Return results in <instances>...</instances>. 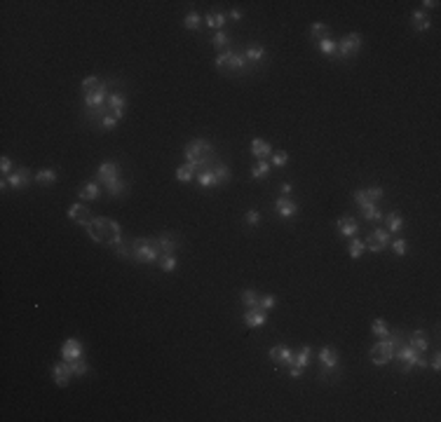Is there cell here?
I'll list each match as a JSON object with an SVG mask.
<instances>
[{"mask_svg":"<svg viewBox=\"0 0 441 422\" xmlns=\"http://www.w3.org/2000/svg\"><path fill=\"white\" fill-rule=\"evenodd\" d=\"M362 216L366 218V221H383V211L376 207V204H369V207H364L362 209Z\"/></svg>","mask_w":441,"mask_h":422,"instance_id":"obj_41","label":"cell"},{"mask_svg":"<svg viewBox=\"0 0 441 422\" xmlns=\"http://www.w3.org/2000/svg\"><path fill=\"white\" fill-rule=\"evenodd\" d=\"M251 155H253L256 160H265L268 155H272V148H270L268 141L253 138V141H251Z\"/></svg>","mask_w":441,"mask_h":422,"instance_id":"obj_24","label":"cell"},{"mask_svg":"<svg viewBox=\"0 0 441 422\" xmlns=\"http://www.w3.org/2000/svg\"><path fill=\"white\" fill-rule=\"evenodd\" d=\"M275 211L279 218H296L298 216V204L291 197H277L275 200Z\"/></svg>","mask_w":441,"mask_h":422,"instance_id":"obj_12","label":"cell"},{"mask_svg":"<svg viewBox=\"0 0 441 422\" xmlns=\"http://www.w3.org/2000/svg\"><path fill=\"white\" fill-rule=\"evenodd\" d=\"M33 179H36V174L31 172V169H26V167H22V169H15V172L10 174L8 183L15 188V190H22V188H26Z\"/></svg>","mask_w":441,"mask_h":422,"instance_id":"obj_11","label":"cell"},{"mask_svg":"<svg viewBox=\"0 0 441 422\" xmlns=\"http://www.w3.org/2000/svg\"><path fill=\"white\" fill-rule=\"evenodd\" d=\"M390 246L397 256H406V251H408V242H406V239H394Z\"/></svg>","mask_w":441,"mask_h":422,"instance_id":"obj_46","label":"cell"},{"mask_svg":"<svg viewBox=\"0 0 441 422\" xmlns=\"http://www.w3.org/2000/svg\"><path fill=\"white\" fill-rule=\"evenodd\" d=\"M270 359L275 361L277 366H284V368H291V366L296 364V352L291 350V347H272L270 350Z\"/></svg>","mask_w":441,"mask_h":422,"instance_id":"obj_9","label":"cell"},{"mask_svg":"<svg viewBox=\"0 0 441 422\" xmlns=\"http://www.w3.org/2000/svg\"><path fill=\"white\" fill-rule=\"evenodd\" d=\"M429 366H432V371H439L441 368V357H439V352L432 357V361H429Z\"/></svg>","mask_w":441,"mask_h":422,"instance_id":"obj_54","label":"cell"},{"mask_svg":"<svg viewBox=\"0 0 441 422\" xmlns=\"http://www.w3.org/2000/svg\"><path fill=\"white\" fill-rule=\"evenodd\" d=\"M0 172H3V176H10V174L15 172V169H12V160H10V158L0 160Z\"/></svg>","mask_w":441,"mask_h":422,"instance_id":"obj_53","label":"cell"},{"mask_svg":"<svg viewBox=\"0 0 441 422\" xmlns=\"http://www.w3.org/2000/svg\"><path fill=\"white\" fill-rule=\"evenodd\" d=\"M249 68H251V64L246 61V57L242 54V52H230V57H228V61H225V73H239V75H244V73H249Z\"/></svg>","mask_w":441,"mask_h":422,"instance_id":"obj_10","label":"cell"},{"mask_svg":"<svg viewBox=\"0 0 441 422\" xmlns=\"http://www.w3.org/2000/svg\"><path fill=\"white\" fill-rule=\"evenodd\" d=\"M242 305H244V310L249 308H258V301H260V296L256 294V291H251V289H246V291H242Z\"/></svg>","mask_w":441,"mask_h":422,"instance_id":"obj_36","label":"cell"},{"mask_svg":"<svg viewBox=\"0 0 441 422\" xmlns=\"http://www.w3.org/2000/svg\"><path fill=\"white\" fill-rule=\"evenodd\" d=\"M117 122H120V120H117L115 115H106V117L101 120V124H99V127H101V129H108V131H110V129H115V127H117Z\"/></svg>","mask_w":441,"mask_h":422,"instance_id":"obj_50","label":"cell"},{"mask_svg":"<svg viewBox=\"0 0 441 422\" xmlns=\"http://www.w3.org/2000/svg\"><path fill=\"white\" fill-rule=\"evenodd\" d=\"M319 52H322V54H326V57L336 54V40H331V38H324V40H319Z\"/></svg>","mask_w":441,"mask_h":422,"instance_id":"obj_44","label":"cell"},{"mask_svg":"<svg viewBox=\"0 0 441 422\" xmlns=\"http://www.w3.org/2000/svg\"><path fill=\"white\" fill-rule=\"evenodd\" d=\"M436 5H439L436 0H425V3H422V8H425V10H434ZM425 10H422V12H425Z\"/></svg>","mask_w":441,"mask_h":422,"instance_id":"obj_57","label":"cell"},{"mask_svg":"<svg viewBox=\"0 0 441 422\" xmlns=\"http://www.w3.org/2000/svg\"><path fill=\"white\" fill-rule=\"evenodd\" d=\"M401 228H404V218H401V214L390 211V216H387V230H390V235L401 232Z\"/></svg>","mask_w":441,"mask_h":422,"instance_id":"obj_33","label":"cell"},{"mask_svg":"<svg viewBox=\"0 0 441 422\" xmlns=\"http://www.w3.org/2000/svg\"><path fill=\"white\" fill-rule=\"evenodd\" d=\"M310 357H312V347L310 345H303L301 350H298V354H296V364L293 366H298V368H308V364H310Z\"/></svg>","mask_w":441,"mask_h":422,"instance_id":"obj_35","label":"cell"},{"mask_svg":"<svg viewBox=\"0 0 441 422\" xmlns=\"http://www.w3.org/2000/svg\"><path fill=\"white\" fill-rule=\"evenodd\" d=\"M103 188H106V193H108L110 197H124V195L129 193V186H127L120 176H117V179L106 181V183H103Z\"/></svg>","mask_w":441,"mask_h":422,"instance_id":"obj_21","label":"cell"},{"mask_svg":"<svg viewBox=\"0 0 441 422\" xmlns=\"http://www.w3.org/2000/svg\"><path fill=\"white\" fill-rule=\"evenodd\" d=\"M355 202L359 204V209L369 207V204H376V202H371V200H369V195L364 193V190H355Z\"/></svg>","mask_w":441,"mask_h":422,"instance_id":"obj_47","label":"cell"},{"mask_svg":"<svg viewBox=\"0 0 441 422\" xmlns=\"http://www.w3.org/2000/svg\"><path fill=\"white\" fill-rule=\"evenodd\" d=\"M242 17H244V12H242V10H230V19H235V22H239Z\"/></svg>","mask_w":441,"mask_h":422,"instance_id":"obj_56","label":"cell"},{"mask_svg":"<svg viewBox=\"0 0 441 422\" xmlns=\"http://www.w3.org/2000/svg\"><path fill=\"white\" fill-rule=\"evenodd\" d=\"M364 251H366V244H364L362 239L352 237V242H350V246H347V253H350V258H362Z\"/></svg>","mask_w":441,"mask_h":422,"instance_id":"obj_37","label":"cell"},{"mask_svg":"<svg viewBox=\"0 0 441 422\" xmlns=\"http://www.w3.org/2000/svg\"><path fill=\"white\" fill-rule=\"evenodd\" d=\"M117 176H120V165H117V162H113V160H108V162H103V165L99 167V172H96V183H99V186H103L106 181L117 179Z\"/></svg>","mask_w":441,"mask_h":422,"instance_id":"obj_17","label":"cell"},{"mask_svg":"<svg viewBox=\"0 0 441 422\" xmlns=\"http://www.w3.org/2000/svg\"><path fill=\"white\" fill-rule=\"evenodd\" d=\"M68 366H71V371L75 378H82V375H87V371H89V366H87V361H82V357L68 361Z\"/></svg>","mask_w":441,"mask_h":422,"instance_id":"obj_38","label":"cell"},{"mask_svg":"<svg viewBox=\"0 0 441 422\" xmlns=\"http://www.w3.org/2000/svg\"><path fill=\"white\" fill-rule=\"evenodd\" d=\"M338 232L343 237H350V239H352V237L359 232V223H357L352 216H343L338 221Z\"/></svg>","mask_w":441,"mask_h":422,"instance_id":"obj_22","label":"cell"},{"mask_svg":"<svg viewBox=\"0 0 441 422\" xmlns=\"http://www.w3.org/2000/svg\"><path fill=\"white\" fill-rule=\"evenodd\" d=\"M413 26H415V31H429L432 22H429V17H427L422 10H415V12H413Z\"/></svg>","mask_w":441,"mask_h":422,"instance_id":"obj_31","label":"cell"},{"mask_svg":"<svg viewBox=\"0 0 441 422\" xmlns=\"http://www.w3.org/2000/svg\"><path fill=\"white\" fill-rule=\"evenodd\" d=\"M394 359L399 361V371L401 373H411L413 368H427V366H429V361L408 345V340H404V343L394 350Z\"/></svg>","mask_w":441,"mask_h":422,"instance_id":"obj_5","label":"cell"},{"mask_svg":"<svg viewBox=\"0 0 441 422\" xmlns=\"http://www.w3.org/2000/svg\"><path fill=\"white\" fill-rule=\"evenodd\" d=\"M87 235L99 244H108L110 249L122 242V228L120 223L110 221V218H94L87 225Z\"/></svg>","mask_w":441,"mask_h":422,"instance_id":"obj_1","label":"cell"},{"mask_svg":"<svg viewBox=\"0 0 441 422\" xmlns=\"http://www.w3.org/2000/svg\"><path fill=\"white\" fill-rule=\"evenodd\" d=\"M68 218L75 221L78 225H82V228H87L89 223L94 221V216H92L89 207H85V204H73V207L68 209Z\"/></svg>","mask_w":441,"mask_h":422,"instance_id":"obj_13","label":"cell"},{"mask_svg":"<svg viewBox=\"0 0 441 422\" xmlns=\"http://www.w3.org/2000/svg\"><path fill=\"white\" fill-rule=\"evenodd\" d=\"M408 345H411L415 352H420V354H425L427 350H429V336H427V331L418 329V331H413L411 338H408Z\"/></svg>","mask_w":441,"mask_h":422,"instance_id":"obj_20","label":"cell"},{"mask_svg":"<svg viewBox=\"0 0 441 422\" xmlns=\"http://www.w3.org/2000/svg\"><path fill=\"white\" fill-rule=\"evenodd\" d=\"M108 108H110V113L120 120L124 115V108H127V96H124L122 92H117V89H110L108 92Z\"/></svg>","mask_w":441,"mask_h":422,"instance_id":"obj_16","label":"cell"},{"mask_svg":"<svg viewBox=\"0 0 441 422\" xmlns=\"http://www.w3.org/2000/svg\"><path fill=\"white\" fill-rule=\"evenodd\" d=\"M371 331H373V336L385 338L387 333H390V326L385 324V319H373V324H371Z\"/></svg>","mask_w":441,"mask_h":422,"instance_id":"obj_43","label":"cell"},{"mask_svg":"<svg viewBox=\"0 0 441 422\" xmlns=\"http://www.w3.org/2000/svg\"><path fill=\"white\" fill-rule=\"evenodd\" d=\"M406 338L401 331H390L385 338H378V343L371 347V364L373 366H385L394 359V350L404 343Z\"/></svg>","mask_w":441,"mask_h":422,"instance_id":"obj_2","label":"cell"},{"mask_svg":"<svg viewBox=\"0 0 441 422\" xmlns=\"http://www.w3.org/2000/svg\"><path fill=\"white\" fill-rule=\"evenodd\" d=\"M244 221L249 223V225H258V223H260V214L256 211V209H249V211L244 214Z\"/></svg>","mask_w":441,"mask_h":422,"instance_id":"obj_52","label":"cell"},{"mask_svg":"<svg viewBox=\"0 0 441 422\" xmlns=\"http://www.w3.org/2000/svg\"><path fill=\"white\" fill-rule=\"evenodd\" d=\"M244 57L251 66L258 64V61H263V57H265V47H263V45H246Z\"/></svg>","mask_w":441,"mask_h":422,"instance_id":"obj_27","label":"cell"},{"mask_svg":"<svg viewBox=\"0 0 441 422\" xmlns=\"http://www.w3.org/2000/svg\"><path fill=\"white\" fill-rule=\"evenodd\" d=\"M108 87V82H103V80H99L96 75H89V78L82 80V92L85 94H94V92H101V89H106Z\"/></svg>","mask_w":441,"mask_h":422,"instance_id":"obj_26","label":"cell"},{"mask_svg":"<svg viewBox=\"0 0 441 422\" xmlns=\"http://www.w3.org/2000/svg\"><path fill=\"white\" fill-rule=\"evenodd\" d=\"M211 45H214L216 50H221V47H228V45H230V38H228V33H225V31H216V36H214Z\"/></svg>","mask_w":441,"mask_h":422,"instance_id":"obj_45","label":"cell"},{"mask_svg":"<svg viewBox=\"0 0 441 422\" xmlns=\"http://www.w3.org/2000/svg\"><path fill=\"white\" fill-rule=\"evenodd\" d=\"M204 24L209 29H216V31H223V24H225V15L223 12H209L204 17Z\"/></svg>","mask_w":441,"mask_h":422,"instance_id":"obj_30","label":"cell"},{"mask_svg":"<svg viewBox=\"0 0 441 422\" xmlns=\"http://www.w3.org/2000/svg\"><path fill=\"white\" fill-rule=\"evenodd\" d=\"M183 26H186L188 31H197L200 26H202V17L197 15V12H188L186 19H183Z\"/></svg>","mask_w":441,"mask_h":422,"instance_id":"obj_42","label":"cell"},{"mask_svg":"<svg viewBox=\"0 0 441 422\" xmlns=\"http://www.w3.org/2000/svg\"><path fill=\"white\" fill-rule=\"evenodd\" d=\"M359 50H362V36L359 33H347L340 43H336V57L343 59V61L355 57Z\"/></svg>","mask_w":441,"mask_h":422,"instance_id":"obj_7","label":"cell"},{"mask_svg":"<svg viewBox=\"0 0 441 422\" xmlns=\"http://www.w3.org/2000/svg\"><path fill=\"white\" fill-rule=\"evenodd\" d=\"M33 181H36L38 186H52V183L57 181V172H54V169H40Z\"/></svg>","mask_w":441,"mask_h":422,"instance_id":"obj_34","label":"cell"},{"mask_svg":"<svg viewBox=\"0 0 441 422\" xmlns=\"http://www.w3.org/2000/svg\"><path fill=\"white\" fill-rule=\"evenodd\" d=\"M195 179H197V183H200V188H214V186H218V181H216V176H214V172H211V167L200 169V172L195 174Z\"/></svg>","mask_w":441,"mask_h":422,"instance_id":"obj_25","label":"cell"},{"mask_svg":"<svg viewBox=\"0 0 441 422\" xmlns=\"http://www.w3.org/2000/svg\"><path fill=\"white\" fill-rule=\"evenodd\" d=\"M183 155H186V160L195 167L197 172L204 169V167H211L216 162V151H214V146H211L207 138H193V141L183 148Z\"/></svg>","mask_w":441,"mask_h":422,"instance_id":"obj_3","label":"cell"},{"mask_svg":"<svg viewBox=\"0 0 441 422\" xmlns=\"http://www.w3.org/2000/svg\"><path fill=\"white\" fill-rule=\"evenodd\" d=\"M158 265L162 272H174L176 270V256H174V253H165V256L158 260Z\"/></svg>","mask_w":441,"mask_h":422,"instance_id":"obj_40","label":"cell"},{"mask_svg":"<svg viewBox=\"0 0 441 422\" xmlns=\"http://www.w3.org/2000/svg\"><path fill=\"white\" fill-rule=\"evenodd\" d=\"M78 197L82 202H94L101 197V186L96 183V181H87V183H82V186L78 188Z\"/></svg>","mask_w":441,"mask_h":422,"instance_id":"obj_18","label":"cell"},{"mask_svg":"<svg viewBox=\"0 0 441 422\" xmlns=\"http://www.w3.org/2000/svg\"><path fill=\"white\" fill-rule=\"evenodd\" d=\"M364 193L369 195V200L371 202H378V200H383V188H378V186H373V188H369V190H364Z\"/></svg>","mask_w":441,"mask_h":422,"instance_id":"obj_51","label":"cell"},{"mask_svg":"<svg viewBox=\"0 0 441 422\" xmlns=\"http://www.w3.org/2000/svg\"><path fill=\"white\" fill-rule=\"evenodd\" d=\"M286 162H289V153H284V151L272 153V165L275 167H284Z\"/></svg>","mask_w":441,"mask_h":422,"instance_id":"obj_49","label":"cell"},{"mask_svg":"<svg viewBox=\"0 0 441 422\" xmlns=\"http://www.w3.org/2000/svg\"><path fill=\"white\" fill-rule=\"evenodd\" d=\"M158 242H160V249H162V256H165V253H176V249H179V239H176L172 232L160 235Z\"/></svg>","mask_w":441,"mask_h":422,"instance_id":"obj_23","label":"cell"},{"mask_svg":"<svg viewBox=\"0 0 441 422\" xmlns=\"http://www.w3.org/2000/svg\"><path fill=\"white\" fill-rule=\"evenodd\" d=\"M289 373H291V378H301V375H303V368H298V366H291Z\"/></svg>","mask_w":441,"mask_h":422,"instance_id":"obj_55","label":"cell"},{"mask_svg":"<svg viewBox=\"0 0 441 422\" xmlns=\"http://www.w3.org/2000/svg\"><path fill=\"white\" fill-rule=\"evenodd\" d=\"M211 172L216 176L218 186H225V183L230 181V169H228V165H223V162H214V165H211Z\"/></svg>","mask_w":441,"mask_h":422,"instance_id":"obj_28","label":"cell"},{"mask_svg":"<svg viewBox=\"0 0 441 422\" xmlns=\"http://www.w3.org/2000/svg\"><path fill=\"white\" fill-rule=\"evenodd\" d=\"M317 359H319V378L322 380L333 378L338 373V352L333 347H322Z\"/></svg>","mask_w":441,"mask_h":422,"instance_id":"obj_6","label":"cell"},{"mask_svg":"<svg viewBox=\"0 0 441 422\" xmlns=\"http://www.w3.org/2000/svg\"><path fill=\"white\" fill-rule=\"evenodd\" d=\"M195 174H197V169L190 162H186V165H181L179 169H176V181H181V183H188V181H193L195 179Z\"/></svg>","mask_w":441,"mask_h":422,"instance_id":"obj_29","label":"cell"},{"mask_svg":"<svg viewBox=\"0 0 441 422\" xmlns=\"http://www.w3.org/2000/svg\"><path fill=\"white\" fill-rule=\"evenodd\" d=\"M61 357L66 361H73V359H80L82 357V343L78 338H68L64 345H61Z\"/></svg>","mask_w":441,"mask_h":422,"instance_id":"obj_19","label":"cell"},{"mask_svg":"<svg viewBox=\"0 0 441 422\" xmlns=\"http://www.w3.org/2000/svg\"><path fill=\"white\" fill-rule=\"evenodd\" d=\"M289 193H291V183H282V195L289 197Z\"/></svg>","mask_w":441,"mask_h":422,"instance_id":"obj_58","label":"cell"},{"mask_svg":"<svg viewBox=\"0 0 441 422\" xmlns=\"http://www.w3.org/2000/svg\"><path fill=\"white\" fill-rule=\"evenodd\" d=\"M129 249H131V260L134 263H158L162 258V249H160V242L158 237H136L129 242Z\"/></svg>","mask_w":441,"mask_h":422,"instance_id":"obj_4","label":"cell"},{"mask_svg":"<svg viewBox=\"0 0 441 422\" xmlns=\"http://www.w3.org/2000/svg\"><path fill=\"white\" fill-rule=\"evenodd\" d=\"M364 244H366V249H369V251L380 253L383 249H387V246H390V232H387V230H383V228H378V230H373V232H371L369 242H364Z\"/></svg>","mask_w":441,"mask_h":422,"instance_id":"obj_8","label":"cell"},{"mask_svg":"<svg viewBox=\"0 0 441 422\" xmlns=\"http://www.w3.org/2000/svg\"><path fill=\"white\" fill-rule=\"evenodd\" d=\"M268 174H270V165L265 160H258V162L251 167V179H256V181L268 179Z\"/></svg>","mask_w":441,"mask_h":422,"instance_id":"obj_32","label":"cell"},{"mask_svg":"<svg viewBox=\"0 0 441 422\" xmlns=\"http://www.w3.org/2000/svg\"><path fill=\"white\" fill-rule=\"evenodd\" d=\"M258 308H263V310H272V308H277V298H275V296H260Z\"/></svg>","mask_w":441,"mask_h":422,"instance_id":"obj_48","label":"cell"},{"mask_svg":"<svg viewBox=\"0 0 441 422\" xmlns=\"http://www.w3.org/2000/svg\"><path fill=\"white\" fill-rule=\"evenodd\" d=\"M268 322V315H265V310L263 308H249L244 310V324L249 329H263Z\"/></svg>","mask_w":441,"mask_h":422,"instance_id":"obj_14","label":"cell"},{"mask_svg":"<svg viewBox=\"0 0 441 422\" xmlns=\"http://www.w3.org/2000/svg\"><path fill=\"white\" fill-rule=\"evenodd\" d=\"M310 36L315 38V40H324V38H329V26L326 24H322V22H315L312 24V29H310Z\"/></svg>","mask_w":441,"mask_h":422,"instance_id":"obj_39","label":"cell"},{"mask_svg":"<svg viewBox=\"0 0 441 422\" xmlns=\"http://www.w3.org/2000/svg\"><path fill=\"white\" fill-rule=\"evenodd\" d=\"M52 378H54V382H57L59 387H66L68 382H71L73 371H71V366H68V361H66V359L52 366Z\"/></svg>","mask_w":441,"mask_h":422,"instance_id":"obj_15","label":"cell"}]
</instances>
